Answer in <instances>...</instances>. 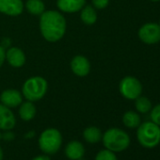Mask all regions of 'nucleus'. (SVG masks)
<instances>
[{"instance_id": "nucleus-18", "label": "nucleus", "mask_w": 160, "mask_h": 160, "mask_svg": "<svg viewBox=\"0 0 160 160\" xmlns=\"http://www.w3.org/2000/svg\"><path fill=\"white\" fill-rule=\"evenodd\" d=\"M26 9L30 14L41 16L45 12V5L42 0H27Z\"/></svg>"}, {"instance_id": "nucleus-11", "label": "nucleus", "mask_w": 160, "mask_h": 160, "mask_svg": "<svg viewBox=\"0 0 160 160\" xmlns=\"http://www.w3.org/2000/svg\"><path fill=\"white\" fill-rule=\"evenodd\" d=\"M16 125V118L10 108L0 104V130H12Z\"/></svg>"}, {"instance_id": "nucleus-27", "label": "nucleus", "mask_w": 160, "mask_h": 160, "mask_svg": "<svg viewBox=\"0 0 160 160\" xmlns=\"http://www.w3.org/2000/svg\"><path fill=\"white\" fill-rule=\"evenodd\" d=\"M3 157H4V153H3L1 147H0V160H3Z\"/></svg>"}, {"instance_id": "nucleus-6", "label": "nucleus", "mask_w": 160, "mask_h": 160, "mask_svg": "<svg viewBox=\"0 0 160 160\" xmlns=\"http://www.w3.org/2000/svg\"><path fill=\"white\" fill-rule=\"evenodd\" d=\"M119 91L125 99L136 100L141 95L142 85L138 78L134 76H125L119 84Z\"/></svg>"}, {"instance_id": "nucleus-26", "label": "nucleus", "mask_w": 160, "mask_h": 160, "mask_svg": "<svg viewBox=\"0 0 160 160\" xmlns=\"http://www.w3.org/2000/svg\"><path fill=\"white\" fill-rule=\"evenodd\" d=\"M32 160H51V158L48 156V154H42V155H38L34 157Z\"/></svg>"}, {"instance_id": "nucleus-20", "label": "nucleus", "mask_w": 160, "mask_h": 160, "mask_svg": "<svg viewBox=\"0 0 160 160\" xmlns=\"http://www.w3.org/2000/svg\"><path fill=\"white\" fill-rule=\"evenodd\" d=\"M135 107H136V109H137V111L138 113L145 114V113H148L149 111H151L152 103L147 97H144V96L140 95L139 97H138L136 99Z\"/></svg>"}, {"instance_id": "nucleus-19", "label": "nucleus", "mask_w": 160, "mask_h": 160, "mask_svg": "<svg viewBox=\"0 0 160 160\" xmlns=\"http://www.w3.org/2000/svg\"><path fill=\"white\" fill-rule=\"evenodd\" d=\"M122 122L128 128H138L141 123L140 116L135 111H126L122 116Z\"/></svg>"}, {"instance_id": "nucleus-8", "label": "nucleus", "mask_w": 160, "mask_h": 160, "mask_svg": "<svg viewBox=\"0 0 160 160\" xmlns=\"http://www.w3.org/2000/svg\"><path fill=\"white\" fill-rule=\"evenodd\" d=\"M71 69L72 72L79 77L87 76L91 72L90 60L86 57L81 55L75 56L71 61Z\"/></svg>"}, {"instance_id": "nucleus-12", "label": "nucleus", "mask_w": 160, "mask_h": 160, "mask_svg": "<svg viewBox=\"0 0 160 160\" xmlns=\"http://www.w3.org/2000/svg\"><path fill=\"white\" fill-rule=\"evenodd\" d=\"M6 60L14 68H20L26 63V55L18 47H10L6 51Z\"/></svg>"}, {"instance_id": "nucleus-9", "label": "nucleus", "mask_w": 160, "mask_h": 160, "mask_svg": "<svg viewBox=\"0 0 160 160\" xmlns=\"http://www.w3.org/2000/svg\"><path fill=\"white\" fill-rule=\"evenodd\" d=\"M0 101L4 106L10 108H14L19 107L23 103V94L19 91L14 89L5 90L0 94Z\"/></svg>"}, {"instance_id": "nucleus-22", "label": "nucleus", "mask_w": 160, "mask_h": 160, "mask_svg": "<svg viewBox=\"0 0 160 160\" xmlns=\"http://www.w3.org/2000/svg\"><path fill=\"white\" fill-rule=\"evenodd\" d=\"M151 121L160 126V104L156 105L151 109Z\"/></svg>"}, {"instance_id": "nucleus-28", "label": "nucleus", "mask_w": 160, "mask_h": 160, "mask_svg": "<svg viewBox=\"0 0 160 160\" xmlns=\"http://www.w3.org/2000/svg\"><path fill=\"white\" fill-rule=\"evenodd\" d=\"M150 1H152V2H158V1H160V0H150Z\"/></svg>"}, {"instance_id": "nucleus-7", "label": "nucleus", "mask_w": 160, "mask_h": 160, "mask_svg": "<svg viewBox=\"0 0 160 160\" xmlns=\"http://www.w3.org/2000/svg\"><path fill=\"white\" fill-rule=\"evenodd\" d=\"M138 38L146 44H154L160 42V26L155 23L144 24L138 32Z\"/></svg>"}, {"instance_id": "nucleus-15", "label": "nucleus", "mask_w": 160, "mask_h": 160, "mask_svg": "<svg viewBox=\"0 0 160 160\" xmlns=\"http://www.w3.org/2000/svg\"><path fill=\"white\" fill-rule=\"evenodd\" d=\"M19 116L23 121L28 122L34 119L37 113V109L33 102L27 101L19 106Z\"/></svg>"}, {"instance_id": "nucleus-24", "label": "nucleus", "mask_w": 160, "mask_h": 160, "mask_svg": "<svg viewBox=\"0 0 160 160\" xmlns=\"http://www.w3.org/2000/svg\"><path fill=\"white\" fill-rule=\"evenodd\" d=\"M5 60H6V50L1 44H0V68L2 67Z\"/></svg>"}, {"instance_id": "nucleus-5", "label": "nucleus", "mask_w": 160, "mask_h": 160, "mask_svg": "<svg viewBox=\"0 0 160 160\" xmlns=\"http://www.w3.org/2000/svg\"><path fill=\"white\" fill-rule=\"evenodd\" d=\"M62 144L61 133L56 128L43 130L39 138V146L45 154H55Z\"/></svg>"}, {"instance_id": "nucleus-29", "label": "nucleus", "mask_w": 160, "mask_h": 160, "mask_svg": "<svg viewBox=\"0 0 160 160\" xmlns=\"http://www.w3.org/2000/svg\"><path fill=\"white\" fill-rule=\"evenodd\" d=\"M2 138V134H1V132H0V139Z\"/></svg>"}, {"instance_id": "nucleus-23", "label": "nucleus", "mask_w": 160, "mask_h": 160, "mask_svg": "<svg viewBox=\"0 0 160 160\" xmlns=\"http://www.w3.org/2000/svg\"><path fill=\"white\" fill-rule=\"evenodd\" d=\"M109 4V0H92V7L96 10H104Z\"/></svg>"}, {"instance_id": "nucleus-25", "label": "nucleus", "mask_w": 160, "mask_h": 160, "mask_svg": "<svg viewBox=\"0 0 160 160\" xmlns=\"http://www.w3.org/2000/svg\"><path fill=\"white\" fill-rule=\"evenodd\" d=\"M2 138H3L4 140H6V141H12V140H13V138H14V134H13L11 130H7V131L2 135Z\"/></svg>"}, {"instance_id": "nucleus-13", "label": "nucleus", "mask_w": 160, "mask_h": 160, "mask_svg": "<svg viewBox=\"0 0 160 160\" xmlns=\"http://www.w3.org/2000/svg\"><path fill=\"white\" fill-rule=\"evenodd\" d=\"M57 6L62 12L74 13L86 6V0H57Z\"/></svg>"}, {"instance_id": "nucleus-17", "label": "nucleus", "mask_w": 160, "mask_h": 160, "mask_svg": "<svg viewBox=\"0 0 160 160\" xmlns=\"http://www.w3.org/2000/svg\"><path fill=\"white\" fill-rule=\"evenodd\" d=\"M102 131L96 126H89L83 132V138L89 143L94 144L102 140Z\"/></svg>"}, {"instance_id": "nucleus-2", "label": "nucleus", "mask_w": 160, "mask_h": 160, "mask_svg": "<svg viewBox=\"0 0 160 160\" xmlns=\"http://www.w3.org/2000/svg\"><path fill=\"white\" fill-rule=\"evenodd\" d=\"M102 141L106 149L114 152H120L129 147L130 137L120 128H110L103 134Z\"/></svg>"}, {"instance_id": "nucleus-31", "label": "nucleus", "mask_w": 160, "mask_h": 160, "mask_svg": "<svg viewBox=\"0 0 160 160\" xmlns=\"http://www.w3.org/2000/svg\"><path fill=\"white\" fill-rule=\"evenodd\" d=\"M158 25H159V26H160V22H159V24H158Z\"/></svg>"}, {"instance_id": "nucleus-10", "label": "nucleus", "mask_w": 160, "mask_h": 160, "mask_svg": "<svg viewBox=\"0 0 160 160\" xmlns=\"http://www.w3.org/2000/svg\"><path fill=\"white\" fill-rule=\"evenodd\" d=\"M24 11L22 0H0V12L9 16H18Z\"/></svg>"}, {"instance_id": "nucleus-1", "label": "nucleus", "mask_w": 160, "mask_h": 160, "mask_svg": "<svg viewBox=\"0 0 160 160\" xmlns=\"http://www.w3.org/2000/svg\"><path fill=\"white\" fill-rule=\"evenodd\" d=\"M67 24L64 16L57 11H45L40 16V30L49 42L61 40L66 32Z\"/></svg>"}, {"instance_id": "nucleus-14", "label": "nucleus", "mask_w": 160, "mask_h": 160, "mask_svg": "<svg viewBox=\"0 0 160 160\" xmlns=\"http://www.w3.org/2000/svg\"><path fill=\"white\" fill-rule=\"evenodd\" d=\"M85 154V147L84 145L77 140L70 141L65 148V155L67 158L71 160H78L83 158Z\"/></svg>"}, {"instance_id": "nucleus-16", "label": "nucleus", "mask_w": 160, "mask_h": 160, "mask_svg": "<svg viewBox=\"0 0 160 160\" xmlns=\"http://www.w3.org/2000/svg\"><path fill=\"white\" fill-rule=\"evenodd\" d=\"M80 19L87 26H92L97 21V12L92 6H84L80 11Z\"/></svg>"}, {"instance_id": "nucleus-3", "label": "nucleus", "mask_w": 160, "mask_h": 160, "mask_svg": "<svg viewBox=\"0 0 160 160\" xmlns=\"http://www.w3.org/2000/svg\"><path fill=\"white\" fill-rule=\"evenodd\" d=\"M137 138L142 147L155 148L160 143V126L152 121L140 123L137 130Z\"/></svg>"}, {"instance_id": "nucleus-4", "label": "nucleus", "mask_w": 160, "mask_h": 160, "mask_svg": "<svg viewBox=\"0 0 160 160\" xmlns=\"http://www.w3.org/2000/svg\"><path fill=\"white\" fill-rule=\"evenodd\" d=\"M48 90V83L42 76H32L28 78L22 87L23 96L30 102L40 101L44 97Z\"/></svg>"}, {"instance_id": "nucleus-30", "label": "nucleus", "mask_w": 160, "mask_h": 160, "mask_svg": "<svg viewBox=\"0 0 160 160\" xmlns=\"http://www.w3.org/2000/svg\"><path fill=\"white\" fill-rule=\"evenodd\" d=\"M78 160H85V159H83V158H80V159H78Z\"/></svg>"}, {"instance_id": "nucleus-21", "label": "nucleus", "mask_w": 160, "mask_h": 160, "mask_svg": "<svg viewBox=\"0 0 160 160\" xmlns=\"http://www.w3.org/2000/svg\"><path fill=\"white\" fill-rule=\"evenodd\" d=\"M95 160H118V158L114 152L105 149V150L100 151L96 154Z\"/></svg>"}]
</instances>
